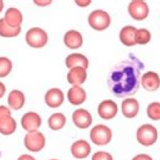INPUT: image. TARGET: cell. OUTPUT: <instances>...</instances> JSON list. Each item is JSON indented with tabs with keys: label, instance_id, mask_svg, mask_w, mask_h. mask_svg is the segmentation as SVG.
<instances>
[{
	"label": "cell",
	"instance_id": "1",
	"mask_svg": "<svg viewBox=\"0 0 160 160\" xmlns=\"http://www.w3.org/2000/svg\"><path fill=\"white\" fill-rule=\"evenodd\" d=\"M144 64L133 55L112 67L108 76V89L118 98L134 95L140 88L141 72Z\"/></svg>",
	"mask_w": 160,
	"mask_h": 160
},
{
	"label": "cell",
	"instance_id": "2",
	"mask_svg": "<svg viewBox=\"0 0 160 160\" xmlns=\"http://www.w3.org/2000/svg\"><path fill=\"white\" fill-rule=\"evenodd\" d=\"M136 139L142 146H153L158 140V131L156 127L151 124H144L138 128L136 132Z\"/></svg>",
	"mask_w": 160,
	"mask_h": 160
},
{
	"label": "cell",
	"instance_id": "3",
	"mask_svg": "<svg viewBox=\"0 0 160 160\" xmlns=\"http://www.w3.org/2000/svg\"><path fill=\"white\" fill-rule=\"evenodd\" d=\"M111 22H112L111 15L102 9L93 10L88 15V24L94 31L98 32L106 31L111 26Z\"/></svg>",
	"mask_w": 160,
	"mask_h": 160
},
{
	"label": "cell",
	"instance_id": "4",
	"mask_svg": "<svg viewBox=\"0 0 160 160\" xmlns=\"http://www.w3.org/2000/svg\"><path fill=\"white\" fill-rule=\"evenodd\" d=\"M90 141L96 146H106L112 139V131L107 125H96L90 130Z\"/></svg>",
	"mask_w": 160,
	"mask_h": 160
},
{
	"label": "cell",
	"instance_id": "5",
	"mask_svg": "<svg viewBox=\"0 0 160 160\" xmlns=\"http://www.w3.org/2000/svg\"><path fill=\"white\" fill-rule=\"evenodd\" d=\"M49 36L45 29L41 28H32L26 33V42L32 48L41 49L48 44Z\"/></svg>",
	"mask_w": 160,
	"mask_h": 160
},
{
	"label": "cell",
	"instance_id": "6",
	"mask_svg": "<svg viewBox=\"0 0 160 160\" xmlns=\"http://www.w3.org/2000/svg\"><path fill=\"white\" fill-rule=\"evenodd\" d=\"M23 144L27 150L31 152H40L46 146V137L40 131L28 132L23 138Z\"/></svg>",
	"mask_w": 160,
	"mask_h": 160
},
{
	"label": "cell",
	"instance_id": "7",
	"mask_svg": "<svg viewBox=\"0 0 160 160\" xmlns=\"http://www.w3.org/2000/svg\"><path fill=\"white\" fill-rule=\"evenodd\" d=\"M128 12L133 19L142 22L149 15L148 4L143 0H133L128 5Z\"/></svg>",
	"mask_w": 160,
	"mask_h": 160
},
{
	"label": "cell",
	"instance_id": "8",
	"mask_svg": "<svg viewBox=\"0 0 160 160\" xmlns=\"http://www.w3.org/2000/svg\"><path fill=\"white\" fill-rule=\"evenodd\" d=\"M20 124L23 130L27 132H35L39 131L42 126V118L36 112H28L22 117Z\"/></svg>",
	"mask_w": 160,
	"mask_h": 160
},
{
	"label": "cell",
	"instance_id": "9",
	"mask_svg": "<svg viewBox=\"0 0 160 160\" xmlns=\"http://www.w3.org/2000/svg\"><path fill=\"white\" fill-rule=\"evenodd\" d=\"M70 153L75 159H85L91 153V146L88 141L84 139H79L74 141L70 146Z\"/></svg>",
	"mask_w": 160,
	"mask_h": 160
},
{
	"label": "cell",
	"instance_id": "10",
	"mask_svg": "<svg viewBox=\"0 0 160 160\" xmlns=\"http://www.w3.org/2000/svg\"><path fill=\"white\" fill-rule=\"evenodd\" d=\"M72 121L75 127L81 130H85L91 126L93 119H92L91 113L86 111L85 108H77L72 113Z\"/></svg>",
	"mask_w": 160,
	"mask_h": 160
},
{
	"label": "cell",
	"instance_id": "11",
	"mask_svg": "<svg viewBox=\"0 0 160 160\" xmlns=\"http://www.w3.org/2000/svg\"><path fill=\"white\" fill-rule=\"evenodd\" d=\"M118 112H119L118 104L112 99L102 100V102L98 104V116L100 117V119L106 120V121L113 119V118L117 116Z\"/></svg>",
	"mask_w": 160,
	"mask_h": 160
},
{
	"label": "cell",
	"instance_id": "12",
	"mask_svg": "<svg viewBox=\"0 0 160 160\" xmlns=\"http://www.w3.org/2000/svg\"><path fill=\"white\" fill-rule=\"evenodd\" d=\"M140 84L147 91H156L160 87V76L154 71H147L141 76Z\"/></svg>",
	"mask_w": 160,
	"mask_h": 160
},
{
	"label": "cell",
	"instance_id": "13",
	"mask_svg": "<svg viewBox=\"0 0 160 160\" xmlns=\"http://www.w3.org/2000/svg\"><path fill=\"white\" fill-rule=\"evenodd\" d=\"M65 96L64 92H63L60 88L53 87L46 92L45 94V102L49 108H56L61 107L63 102H64Z\"/></svg>",
	"mask_w": 160,
	"mask_h": 160
},
{
	"label": "cell",
	"instance_id": "14",
	"mask_svg": "<svg viewBox=\"0 0 160 160\" xmlns=\"http://www.w3.org/2000/svg\"><path fill=\"white\" fill-rule=\"evenodd\" d=\"M87 69L82 67H75L69 70L67 74V80L72 86H81L86 81Z\"/></svg>",
	"mask_w": 160,
	"mask_h": 160
},
{
	"label": "cell",
	"instance_id": "15",
	"mask_svg": "<svg viewBox=\"0 0 160 160\" xmlns=\"http://www.w3.org/2000/svg\"><path fill=\"white\" fill-rule=\"evenodd\" d=\"M121 109L122 113H123L125 118H127V119H134L139 113L140 104H139V102L136 98H128L124 99V102H122Z\"/></svg>",
	"mask_w": 160,
	"mask_h": 160
},
{
	"label": "cell",
	"instance_id": "16",
	"mask_svg": "<svg viewBox=\"0 0 160 160\" xmlns=\"http://www.w3.org/2000/svg\"><path fill=\"white\" fill-rule=\"evenodd\" d=\"M65 46L68 49L76 50L79 49L83 45V37L80 32L75 31V29H70L66 32L64 38H63Z\"/></svg>",
	"mask_w": 160,
	"mask_h": 160
},
{
	"label": "cell",
	"instance_id": "17",
	"mask_svg": "<svg viewBox=\"0 0 160 160\" xmlns=\"http://www.w3.org/2000/svg\"><path fill=\"white\" fill-rule=\"evenodd\" d=\"M65 64L67 68L72 69L75 67H82V68L87 69L89 66V60L86 56L80 53H74L70 54L65 59Z\"/></svg>",
	"mask_w": 160,
	"mask_h": 160
},
{
	"label": "cell",
	"instance_id": "18",
	"mask_svg": "<svg viewBox=\"0 0 160 160\" xmlns=\"http://www.w3.org/2000/svg\"><path fill=\"white\" fill-rule=\"evenodd\" d=\"M7 102L10 109L13 111H19L22 109L26 103V96L22 91L18 89H13L9 92L7 98Z\"/></svg>",
	"mask_w": 160,
	"mask_h": 160
},
{
	"label": "cell",
	"instance_id": "19",
	"mask_svg": "<svg viewBox=\"0 0 160 160\" xmlns=\"http://www.w3.org/2000/svg\"><path fill=\"white\" fill-rule=\"evenodd\" d=\"M67 98L71 104L73 106H80L85 102L87 98L86 91L81 86H72L67 92Z\"/></svg>",
	"mask_w": 160,
	"mask_h": 160
},
{
	"label": "cell",
	"instance_id": "20",
	"mask_svg": "<svg viewBox=\"0 0 160 160\" xmlns=\"http://www.w3.org/2000/svg\"><path fill=\"white\" fill-rule=\"evenodd\" d=\"M4 20L8 26L12 28H22V23L23 22V15L18 8L10 7L5 12Z\"/></svg>",
	"mask_w": 160,
	"mask_h": 160
},
{
	"label": "cell",
	"instance_id": "21",
	"mask_svg": "<svg viewBox=\"0 0 160 160\" xmlns=\"http://www.w3.org/2000/svg\"><path fill=\"white\" fill-rule=\"evenodd\" d=\"M137 28L133 26H126L121 29L120 32V41L126 47H134L135 43V32Z\"/></svg>",
	"mask_w": 160,
	"mask_h": 160
},
{
	"label": "cell",
	"instance_id": "22",
	"mask_svg": "<svg viewBox=\"0 0 160 160\" xmlns=\"http://www.w3.org/2000/svg\"><path fill=\"white\" fill-rule=\"evenodd\" d=\"M18 123L11 116H6L0 120V134L3 136H10L16 131Z\"/></svg>",
	"mask_w": 160,
	"mask_h": 160
},
{
	"label": "cell",
	"instance_id": "23",
	"mask_svg": "<svg viewBox=\"0 0 160 160\" xmlns=\"http://www.w3.org/2000/svg\"><path fill=\"white\" fill-rule=\"evenodd\" d=\"M66 125V117L62 112H54L48 119V126L53 131H60Z\"/></svg>",
	"mask_w": 160,
	"mask_h": 160
},
{
	"label": "cell",
	"instance_id": "24",
	"mask_svg": "<svg viewBox=\"0 0 160 160\" xmlns=\"http://www.w3.org/2000/svg\"><path fill=\"white\" fill-rule=\"evenodd\" d=\"M20 32H22V28H12L8 26L4 18H0V37L15 38L19 35Z\"/></svg>",
	"mask_w": 160,
	"mask_h": 160
},
{
	"label": "cell",
	"instance_id": "25",
	"mask_svg": "<svg viewBox=\"0 0 160 160\" xmlns=\"http://www.w3.org/2000/svg\"><path fill=\"white\" fill-rule=\"evenodd\" d=\"M151 41V32L147 28H139L135 32L136 45H146Z\"/></svg>",
	"mask_w": 160,
	"mask_h": 160
},
{
	"label": "cell",
	"instance_id": "26",
	"mask_svg": "<svg viewBox=\"0 0 160 160\" xmlns=\"http://www.w3.org/2000/svg\"><path fill=\"white\" fill-rule=\"evenodd\" d=\"M12 70V62L7 57H0V78H4L10 74Z\"/></svg>",
	"mask_w": 160,
	"mask_h": 160
},
{
	"label": "cell",
	"instance_id": "27",
	"mask_svg": "<svg viewBox=\"0 0 160 160\" xmlns=\"http://www.w3.org/2000/svg\"><path fill=\"white\" fill-rule=\"evenodd\" d=\"M147 116L152 121L160 120V102H153L147 107Z\"/></svg>",
	"mask_w": 160,
	"mask_h": 160
},
{
	"label": "cell",
	"instance_id": "28",
	"mask_svg": "<svg viewBox=\"0 0 160 160\" xmlns=\"http://www.w3.org/2000/svg\"><path fill=\"white\" fill-rule=\"evenodd\" d=\"M91 160H113L112 155L108 151H96L91 156Z\"/></svg>",
	"mask_w": 160,
	"mask_h": 160
},
{
	"label": "cell",
	"instance_id": "29",
	"mask_svg": "<svg viewBox=\"0 0 160 160\" xmlns=\"http://www.w3.org/2000/svg\"><path fill=\"white\" fill-rule=\"evenodd\" d=\"M6 116H11V111L6 106H0V120Z\"/></svg>",
	"mask_w": 160,
	"mask_h": 160
},
{
	"label": "cell",
	"instance_id": "30",
	"mask_svg": "<svg viewBox=\"0 0 160 160\" xmlns=\"http://www.w3.org/2000/svg\"><path fill=\"white\" fill-rule=\"evenodd\" d=\"M132 160H153V158L150 156L148 154H145V153H140V154H137L132 158Z\"/></svg>",
	"mask_w": 160,
	"mask_h": 160
},
{
	"label": "cell",
	"instance_id": "31",
	"mask_svg": "<svg viewBox=\"0 0 160 160\" xmlns=\"http://www.w3.org/2000/svg\"><path fill=\"white\" fill-rule=\"evenodd\" d=\"M75 3H76L78 6L86 7V6H88L91 3V0H76Z\"/></svg>",
	"mask_w": 160,
	"mask_h": 160
},
{
	"label": "cell",
	"instance_id": "32",
	"mask_svg": "<svg viewBox=\"0 0 160 160\" xmlns=\"http://www.w3.org/2000/svg\"><path fill=\"white\" fill-rule=\"evenodd\" d=\"M33 3L37 4V5H39V6H48V5H50V4L52 3V1H51V0H49V1H48V0H45V1H42V0L38 1V0H35Z\"/></svg>",
	"mask_w": 160,
	"mask_h": 160
},
{
	"label": "cell",
	"instance_id": "33",
	"mask_svg": "<svg viewBox=\"0 0 160 160\" xmlns=\"http://www.w3.org/2000/svg\"><path fill=\"white\" fill-rule=\"evenodd\" d=\"M18 160H36V158L31 154H22Z\"/></svg>",
	"mask_w": 160,
	"mask_h": 160
},
{
	"label": "cell",
	"instance_id": "34",
	"mask_svg": "<svg viewBox=\"0 0 160 160\" xmlns=\"http://www.w3.org/2000/svg\"><path fill=\"white\" fill-rule=\"evenodd\" d=\"M5 92H6V87L4 85V83L0 81V98H3L4 94H5Z\"/></svg>",
	"mask_w": 160,
	"mask_h": 160
},
{
	"label": "cell",
	"instance_id": "35",
	"mask_svg": "<svg viewBox=\"0 0 160 160\" xmlns=\"http://www.w3.org/2000/svg\"><path fill=\"white\" fill-rule=\"evenodd\" d=\"M3 8H4V2L2 0H0V12L3 10Z\"/></svg>",
	"mask_w": 160,
	"mask_h": 160
},
{
	"label": "cell",
	"instance_id": "36",
	"mask_svg": "<svg viewBox=\"0 0 160 160\" xmlns=\"http://www.w3.org/2000/svg\"><path fill=\"white\" fill-rule=\"evenodd\" d=\"M49 160H59V159H55V158H53V159H49Z\"/></svg>",
	"mask_w": 160,
	"mask_h": 160
}]
</instances>
